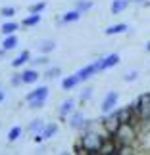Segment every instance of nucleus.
Returning <instances> with one entry per match:
<instances>
[{"instance_id":"1","label":"nucleus","mask_w":150,"mask_h":155,"mask_svg":"<svg viewBox=\"0 0 150 155\" xmlns=\"http://www.w3.org/2000/svg\"><path fill=\"white\" fill-rule=\"evenodd\" d=\"M46 96H48V88H46V86H40V88H37V90H33L31 94H27L25 100L31 104V105H29L31 109H39V107H43Z\"/></svg>"},{"instance_id":"2","label":"nucleus","mask_w":150,"mask_h":155,"mask_svg":"<svg viewBox=\"0 0 150 155\" xmlns=\"http://www.w3.org/2000/svg\"><path fill=\"white\" fill-rule=\"evenodd\" d=\"M133 109H137L142 117L150 115V94H145L137 104H133Z\"/></svg>"},{"instance_id":"3","label":"nucleus","mask_w":150,"mask_h":155,"mask_svg":"<svg viewBox=\"0 0 150 155\" xmlns=\"http://www.w3.org/2000/svg\"><path fill=\"white\" fill-rule=\"evenodd\" d=\"M117 61H119V56H117V54H110V56L98 59V61H96V69L98 71H104L108 67H112V65H116Z\"/></svg>"},{"instance_id":"4","label":"nucleus","mask_w":150,"mask_h":155,"mask_svg":"<svg viewBox=\"0 0 150 155\" xmlns=\"http://www.w3.org/2000/svg\"><path fill=\"white\" fill-rule=\"evenodd\" d=\"M116 102H117V94L116 92H110L108 96L104 98V102H102V111L104 113H108V111H112L113 109V105H116Z\"/></svg>"},{"instance_id":"5","label":"nucleus","mask_w":150,"mask_h":155,"mask_svg":"<svg viewBox=\"0 0 150 155\" xmlns=\"http://www.w3.org/2000/svg\"><path fill=\"white\" fill-rule=\"evenodd\" d=\"M96 71H98V69H96V63H92V65H87V67H83L77 75H79V79H81V81H87L89 77H92L94 73H96Z\"/></svg>"},{"instance_id":"6","label":"nucleus","mask_w":150,"mask_h":155,"mask_svg":"<svg viewBox=\"0 0 150 155\" xmlns=\"http://www.w3.org/2000/svg\"><path fill=\"white\" fill-rule=\"evenodd\" d=\"M21 79H23L25 84H31V82H35V81L39 79V73H37V71H33V69H29V71H25V73H21Z\"/></svg>"},{"instance_id":"7","label":"nucleus","mask_w":150,"mask_h":155,"mask_svg":"<svg viewBox=\"0 0 150 155\" xmlns=\"http://www.w3.org/2000/svg\"><path fill=\"white\" fill-rule=\"evenodd\" d=\"M79 75H73V77H68V79H64L62 82V86H64V90H71V88H75V84L79 82Z\"/></svg>"},{"instance_id":"8","label":"nucleus","mask_w":150,"mask_h":155,"mask_svg":"<svg viewBox=\"0 0 150 155\" xmlns=\"http://www.w3.org/2000/svg\"><path fill=\"white\" fill-rule=\"evenodd\" d=\"M69 124H71L73 128H83V124H85V119H83L81 113H73V115H71Z\"/></svg>"},{"instance_id":"9","label":"nucleus","mask_w":150,"mask_h":155,"mask_svg":"<svg viewBox=\"0 0 150 155\" xmlns=\"http://www.w3.org/2000/svg\"><path fill=\"white\" fill-rule=\"evenodd\" d=\"M125 8H127V0H116V2L112 4V14L117 15L119 12H123Z\"/></svg>"},{"instance_id":"10","label":"nucleus","mask_w":150,"mask_h":155,"mask_svg":"<svg viewBox=\"0 0 150 155\" xmlns=\"http://www.w3.org/2000/svg\"><path fill=\"white\" fill-rule=\"evenodd\" d=\"M127 31V25L125 23H119V25H112L106 29V35H117V33H125Z\"/></svg>"},{"instance_id":"11","label":"nucleus","mask_w":150,"mask_h":155,"mask_svg":"<svg viewBox=\"0 0 150 155\" xmlns=\"http://www.w3.org/2000/svg\"><path fill=\"white\" fill-rule=\"evenodd\" d=\"M2 46H4V50H14L16 46H17V38L14 37V35H8V38L4 40Z\"/></svg>"},{"instance_id":"12","label":"nucleus","mask_w":150,"mask_h":155,"mask_svg":"<svg viewBox=\"0 0 150 155\" xmlns=\"http://www.w3.org/2000/svg\"><path fill=\"white\" fill-rule=\"evenodd\" d=\"M119 136H121V142H123V144H127V142L131 140V128L127 127V123L123 124V128H119Z\"/></svg>"},{"instance_id":"13","label":"nucleus","mask_w":150,"mask_h":155,"mask_svg":"<svg viewBox=\"0 0 150 155\" xmlns=\"http://www.w3.org/2000/svg\"><path fill=\"white\" fill-rule=\"evenodd\" d=\"M27 59H29V52L25 50V52H21L19 56H17L14 61H12V65H14V67H19V65H23V63L27 61Z\"/></svg>"},{"instance_id":"14","label":"nucleus","mask_w":150,"mask_h":155,"mask_svg":"<svg viewBox=\"0 0 150 155\" xmlns=\"http://www.w3.org/2000/svg\"><path fill=\"white\" fill-rule=\"evenodd\" d=\"M69 111H73V100H65V102L60 105V115H68Z\"/></svg>"},{"instance_id":"15","label":"nucleus","mask_w":150,"mask_h":155,"mask_svg":"<svg viewBox=\"0 0 150 155\" xmlns=\"http://www.w3.org/2000/svg\"><path fill=\"white\" fill-rule=\"evenodd\" d=\"M56 130H58L56 124H48L46 128L40 130V138H50V136H54V132H56Z\"/></svg>"},{"instance_id":"16","label":"nucleus","mask_w":150,"mask_h":155,"mask_svg":"<svg viewBox=\"0 0 150 155\" xmlns=\"http://www.w3.org/2000/svg\"><path fill=\"white\" fill-rule=\"evenodd\" d=\"M79 15H81V12H79V10L68 12V14L64 15V23H71V21H77V19H79Z\"/></svg>"},{"instance_id":"17","label":"nucleus","mask_w":150,"mask_h":155,"mask_svg":"<svg viewBox=\"0 0 150 155\" xmlns=\"http://www.w3.org/2000/svg\"><path fill=\"white\" fill-rule=\"evenodd\" d=\"M100 153H119V150L113 144H110V142H102V147H100Z\"/></svg>"},{"instance_id":"18","label":"nucleus","mask_w":150,"mask_h":155,"mask_svg":"<svg viewBox=\"0 0 150 155\" xmlns=\"http://www.w3.org/2000/svg\"><path fill=\"white\" fill-rule=\"evenodd\" d=\"M39 21H40V15L39 14H33V15H29V17L23 19V25H25V27H31V25H37Z\"/></svg>"},{"instance_id":"19","label":"nucleus","mask_w":150,"mask_h":155,"mask_svg":"<svg viewBox=\"0 0 150 155\" xmlns=\"http://www.w3.org/2000/svg\"><path fill=\"white\" fill-rule=\"evenodd\" d=\"M54 48H56V44H54L52 40H44V42L39 44V50H40V52H52Z\"/></svg>"},{"instance_id":"20","label":"nucleus","mask_w":150,"mask_h":155,"mask_svg":"<svg viewBox=\"0 0 150 155\" xmlns=\"http://www.w3.org/2000/svg\"><path fill=\"white\" fill-rule=\"evenodd\" d=\"M117 117H119V123H121V124L129 123V117H131V109H123V111H119V113H117Z\"/></svg>"},{"instance_id":"21","label":"nucleus","mask_w":150,"mask_h":155,"mask_svg":"<svg viewBox=\"0 0 150 155\" xmlns=\"http://www.w3.org/2000/svg\"><path fill=\"white\" fill-rule=\"evenodd\" d=\"M19 134H21V128H19V127L10 128V132H8V140H10V142H14V140L19 138Z\"/></svg>"},{"instance_id":"22","label":"nucleus","mask_w":150,"mask_h":155,"mask_svg":"<svg viewBox=\"0 0 150 155\" xmlns=\"http://www.w3.org/2000/svg\"><path fill=\"white\" fill-rule=\"evenodd\" d=\"M16 29H17L16 23H6V25L2 27V33H4V35H12V33L16 31Z\"/></svg>"},{"instance_id":"23","label":"nucleus","mask_w":150,"mask_h":155,"mask_svg":"<svg viewBox=\"0 0 150 155\" xmlns=\"http://www.w3.org/2000/svg\"><path fill=\"white\" fill-rule=\"evenodd\" d=\"M91 2H85V0H79V2H77V10L79 12H85V10H91Z\"/></svg>"},{"instance_id":"24","label":"nucleus","mask_w":150,"mask_h":155,"mask_svg":"<svg viewBox=\"0 0 150 155\" xmlns=\"http://www.w3.org/2000/svg\"><path fill=\"white\" fill-rule=\"evenodd\" d=\"M44 2H39V4H35V6H31V14H39V12H43L44 10Z\"/></svg>"},{"instance_id":"25","label":"nucleus","mask_w":150,"mask_h":155,"mask_svg":"<svg viewBox=\"0 0 150 155\" xmlns=\"http://www.w3.org/2000/svg\"><path fill=\"white\" fill-rule=\"evenodd\" d=\"M56 75H60V69L58 67H52V69H48V71H46V79H54V77H56Z\"/></svg>"},{"instance_id":"26","label":"nucleus","mask_w":150,"mask_h":155,"mask_svg":"<svg viewBox=\"0 0 150 155\" xmlns=\"http://www.w3.org/2000/svg\"><path fill=\"white\" fill-rule=\"evenodd\" d=\"M43 128V121H35L31 127H29V130H31V132H37V130H40Z\"/></svg>"},{"instance_id":"27","label":"nucleus","mask_w":150,"mask_h":155,"mask_svg":"<svg viewBox=\"0 0 150 155\" xmlns=\"http://www.w3.org/2000/svg\"><path fill=\"white\" fill-rule=\"evenodd\" d=\"M14 14H16L14 8H2V15H4V17H12Z\"/></svg>"},{"instance_id":"28","label":"nucleus","mask_w":150,"mask_h":155,"mask_svg":"<svg viewBox=\"0 0 150 155\" xmlns=\"http://www.w3.org/2000/svg\"><path fill=\"white\" fill-rule=\"evenodd\" d=\"M137 79V71H127L125 73V81H135Z\"/></svg>"},{"instance_id":"29","label":"nucleus","mask_w":150,"mask_h":155,"mask_svg":"<svg viewBox=\"0 0 150 155\" xmlns=\"http://www.w3.org/2000/svg\"><path fill=\"white\" fill-rule=\"evenodd\" d=\"M91 94H92V90H91V88H85V92L81 94V100H87V98H91Z\"/></svg>"},{"instance_id":"30","label":"nucleus","mask_w":150,"mask_h":155,"mask_svg":"<svg viewBox=\"0 0 150 155\" xmlns=\"http://www.w3.org/2000/svg\"><path fill=\"white\" fill-rule=\"evenodd\" d=\"M19 82H23V79H21V77H14V79H12V84H14V86H17Z\"/></svg>"},{"instance_id":"31","label":"nucleus","mask_w":150,"mask_h":155,"mask_svg":"<svg viewBox=\"0 0 150 155\" xmlns=\"http://www.w3.org/2000/svg\"><path fill=\"white\" fill-rule=\"evenodd\" d=\"M46 61H48V59H46V58H39V59H33V63H46Z\"/></svg>"},{"instance_id":"32","label":"nucleus","mask_w":150,"mask_h":155,"mask_svg":"<svg viewBox=\"0 0 150 155\" xmlns=\"http://www.w3.org/2000/svg\"><path fill=\"white\" fill-rule=\"evenodd\" d=\"M2 100H4V92L0 90V102H2Z\"/></svg>"},{"instance_id":"33","label":"nucleus","mask_w":150,"mask_h":155,"mask_svg":"<svg viewBox=\"0 0 150 155\" xmlns=\"http://www.w3.org/2000/svg\"><path fill=\"white\" fill-rule=\"evenodd\" d=\"M146 50H148V52H150V42H148V44H146Z\"/></svg>"},{"instance_id":"34","label":"nucleus","mask_w":150,"mask_h":155,"mask_svg":"<svg viewBox=\"0 0 150 155\" xmlns=\"http://www.w3.org/2000/svg\"><path fill=\"white\" fill-rule=\"evenodd\" d=\"M133 2H145V0H133Z\"/></svg>"}]
</instances>
